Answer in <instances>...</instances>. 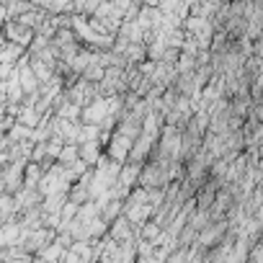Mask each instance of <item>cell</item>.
I'll return each mask as SVG.
<instances>
[{
	"mask_svg": "<svg viewBox=\"0 0 263 263\" xmlns=\"http://www.w3.org/2000/svg\"><path fill=\"white\" fill-rule=\"evenodd\" d=\"M8 39L13 42V44H18V47H26V44H31V39H34V29H29L26 24H8Z\"/></svg>",
	"mask_w": 263,
	"mask_h": 263,
	"instance_id": "obj_1",
	"label": "cell"
}]
</instances>
